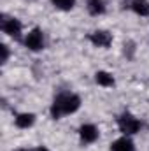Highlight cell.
Here are the masks:
<instances>
[{
	"mask_svg": "<svg viewBox=\"0 0 149 151\" xmlns=\"http://www.w3.org/2000/svg\"><path fill=\"white\" fill-rule=\"evenodd\" d=\"M132 9L139 16H149V2L148 0H133L132 2Z\"/></svg>",
	"mask_w": 149,
	"mask_h": 151,
	"instance_id": "cell-10",
	"label": "cell"
},
{
	"mask_svg": "<svg viewBox=\"0 0 149 151\" xmlns=\"http://www.w3.org/2000/svg\"><path fill=\"white\" fill-rule=\"evenodd\" d=\"M0 49H2V63H5L7 62V58H9V49H7V46L4 44V46H0Z\"/></svg>",
	"mask_w": 149,
	"mask_h": 151,
	"instance_id": "cell-13",
	"label": "cell"
},
{
	"mask_svg": "<svg viewBox=\"0 0 149 151\" xmlns=\"http://www.w3.org/2000/svg\"><path fill=\"white\" fill-rule=\"evenodd\" d=\"M34 151H49L47 148H44V146H39V148H35Z\"/></svg>",
	"mask_w": 149,
	"mask_h": 151,
	"instance_id": "cell-14",
	"label": "cell"
},
{
	"mask_svg": "<svg viewBox=\"0 0 149 151\" xmlns=\"http://www.w3.org/2000/svg\"><path fill=\"white\" fill-rule=\"evenodd\" d=\"M58 9H62V11H70L72 7H74L75 0H51Z\"/></svg>",
	"mask_w": 149,
	"mask_h": 151,
	"instance_id": "cell-12",
	"label": "cell"
},
{
	"mask_svg": "<svg viewBox=\"0 0 149 151\" xmlns=\"http://www.w3.org/2000/svg\"><path fill=\"white\" fill-rule=\"evenodd\" d=\"M25 46L30 51H40L44 47V35L39 28H34L32 32H28V35L25 39Z\"/></svg>",
	"mask_w": 149,
	"mask_h": 151,
	"instance_id": "cell-4",
	"label": "cell"
},
{
	"mask_svg": "<svg viewBox=\"0 0 149 151\" xmlns=\"http://www.w3.org/2000/svg\"><path fill=\"white\" fill-rule=\"evenodd\" d=\"M34 121H35V116L32 113H23V114H18L16 116V125L19 128H28V127L34 125Z\"/></svg>",
	"mask_w": 149,
	"mask_h": 151,
	"instance_id": "cell-8",
	"label": "cell"
},
{
	"mask_svg": "<svg viewBox=\"0 0 149 151\" xmlns=\"http://www.w3.org/2000/svg\"><path fill=\"white\" fill-rule=\"evenodd\" d=\"M79 135H81L82 142H95L98 139V130L95 125H82L79 128Z\"/></svg>",
	"mask_w": 149,
	"mask_h": 151,
	"instance_id": "cell-6",
	"label": "cell"
},
{
	"mask_svg": "<svg viewBox=\"0 0 149 151\" xmlns=\"http://www.w3.org/2000/svg\"><path fill=\"white\" fill-rule=\"evenodd\" d=\"M0 27H2V30H4L9 37L21 39V23H19L16 18H5V16H2Z\"/></svg>",
	"mask_w": 149,
	"mask_h": 151,
	"instance_id": "cell-3",
	"label": "cell"
},
{
	"mask_svg": "<svg viewBox=\"0 0 149 151\" xmlns=\"http://www.w3.org/2000/svg\"><path fill=\"white\" fill-rule=\"evenodd\" d=\"M117 125H119V130L125 135H132V134H137L140 130V121L137 118H133L130 113L121 114L119 119H117Z\"/></svg>",
	"mask_w": 149,
	"mask_h": 151,
	"instance_id": "cell-2",
	"label": "cell"
},
{
	"mask_svg": "<svg viewBox=\"0 0 149 151\" xmlns=\"http://www.w3.org/2000/svg\"><path fill=\"white\" fill-rule=\"evenodd\" d=\"M81 106V99L74 95V93H60L53 106H51V116L54 119L62 118L63 114H70V113H75Z\"/></svg>",
	"mask_w": 149,
	"mask_h": 151,
	"instance_id": "cell-1",
	"label": "cell"
},
{
	"mask_svg": "<svg viewBox=\"0 0 149 151\" xmlns=\"http://www.w3.org/2000/svg\"><path fill=\"white\" fill-rule=\"evenodd\" d=\"M90 40L95 46H98V47H107V46H111V42H112V35L107 30H97V32H93L90 35Z\"/></svg>",
	"mask_w": 149,
	"mask_h": 151,
	"instance_id": "cell-5",
	"label": "cell"
},
{
	"mask_svg": "<svg viewBox=\"0 0 149 151\" xmlns=\"http://www.w3.org/2000/svg\"><path fill=\"white\" fill-rule=\"evenodd\" d=\"M95 79H97V83L100 86H114V77H112V74L105 72V70H98L95 74Z\"/></svg>",
	"mask_w": 149,
	"mask_h": 151,
	"instance_id": "cell-11",
	"label": "cell"
},
{
	"mask_svg": "<svg viewBox=\"0 0 149 151\" xmlns=\"http://www.w3.org/2000/svg\"><path fill=\"white\" fill-rule=\"evenodd\" d=\"M18 151H28V150H18Z\"/></svg>",
	"mask_w": 149,
	"mask_h": 151,
	"instance_id": "cell-15",
	"label": "cell"
},
{
	"mask_svg": "<svg viewBox=\"0 0 149 151\" xmlns=\"http://www.w3.org/2000/svg\"><path fill=\"white\" fill-rule=\"evenodd\" d=\"M88 11H90V14H93V16L104 14V12H105V4H104V0H88Z\"/></svg>",
	"mask_w": 149,
	"mask_h": 151,
	"instance_id": "cell-9",
	"label": "cell"
},
{
	"mask_svg": "<svg viewBox=\"0 0 149 151\" xmlns=\"http://www.w3.org/2000/svg\"><path fill=\"white\" fill-rule=\"evenodd\" d=\"M111 151H135V146H133V142L125 135V137H121V139H117V141L112 142Z\"/></svg>",
	"mask_w": 149,
	"mask_h": 151,
	"instance_id": "cell-7",
	"label": "cell"
}]
</instances>
